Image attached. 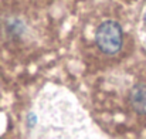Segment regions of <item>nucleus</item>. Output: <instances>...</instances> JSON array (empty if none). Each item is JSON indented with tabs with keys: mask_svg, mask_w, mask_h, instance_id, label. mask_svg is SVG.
Here are the masks:
<instances>
[{
	"mask_svg": "<svg viewBox=\"0 0 146 139\" xmlns=\"http://www.w3.org/2000/svg\"><path fill=\"white\" fill-rule=\"evenodd\" d=\"M95 41L105 54H116L122 47V29L118 23L108 20L97 29Z\"/></svg>",
	"mask_w": 146,
	"mask_h": 139,
	"instance_id": "nucleus-1",
	"label": "nucleus"
},
{
	"mask_svg": "<svg viewBox=\"0 0 146 139\" xmlns=\"http://www.w3.org/2000/svg\"><path fill=\"white\" fill-rule=\"evenodd\" d=\"M128 104L131 109L138 115H146V85L135 84L129 90Z\"/></svg>",
	"mask_w": 146,
	"mask_h": 139,
	"instance_id": "nucleus-2",
	"label": "nucleus"
}]
</instances>
